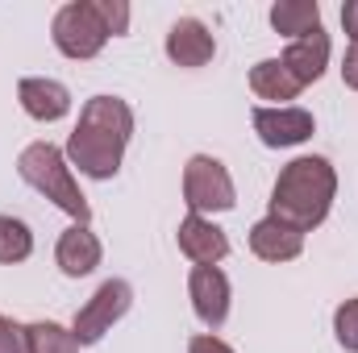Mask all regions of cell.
Listing matches in <instances>:
<instances>
[{
    "label": "cell",
    "instance_id": "cell-1",
    "mask_svg": "<svg viewBox=\"0 0 358 353\" xmlns=\"http://www.w3.org/2000/svg\"><path fill=\"white\" fill-rule=\"evenodd\" d=\"M134 137V108L117 96H92L67 137V163L88 179H113L121 171L125 146Z\"/></svg>",
    "mask_w": 358,
    "mask_h": 353
},
{
    "label": "cell",
    "instance_id": "cell-2",
    "mask_svg": "<svg viewBox=\"0 0 358 353\" xmlns=\"http://www.w3.org/2000/svg\"><path fill=\"white\" fill-rule=\"evenodd\" d=\"M334 195H338L334 167L325 158H317V154H304V158H292L275 179V187H271V216L292 225V229H300V233H308V229H317L329 216Z\"/></svg>",
    "mask_w": 358,
    "mask_h": 353
},
{
    "label": "cell",
    "instance_id": "cell-3",
    "mask_svg": "<svg viewBox=\"0 0 358 353\" xmlns=\"http://www.w3.org/2000/svg\"><path fill=\"white\" fill-rule=\"evenodd\" d=\"M17 175L25 179L38 195H46L50 204H59L67 216H76V225H88L92 208L88 195L80 191V183L71 179V167H67V154L50 142H34L21 150L17 158Z\"/></svg>",
    "mask_w": 358,
    "mask_h": 353
},
{
    "label": "cell",
    "instance_id": "cell-4",
    "mask_svg": "<svg viewBox=\"0 0 358 353\" xmlns=\"http://www.w3.org/2000/svg\"><path fill=\"white\" fill-rule=\"evenodd\" d=\"M50 38L59 46V54L67 59H96L108 42V29L100 21V8L96 0H71L55 13V25H50Z\"/></svg>",
    "mask_w": 358,
    "mask_h": 353
},
{
    "label": "cell",
    "instance_id": "cell-5",
    "mask_svg": "<svg viewBox=\"0 0 358 353\" xmlns=\"http://www.w3.org/2000/svg\"><path fill=\"white\" fill-rule=\"evenodd\" d=\"M183 204H187L192 216L229 212L238 204V191H234V179L225 171V163H217L208 154H196L183 167Z\"/></svg>",
    "mask_w": 358,
    "mask_h": 353
},
{
    "label": "cell",
    "instance_id": "cell-6",
    "mask_svg": "<svg viewBox=\"0 0 358 353\" xmlns=\"http://www.w3.org/2000/svg\"><path fill=\"white\" fill-rule=\"evenodd\" d=\"M129 308H134V287H129L125 278H108V283H100L96 295L76 312V324H71L76 341H80V345H96V341H100V337H104V333H108Z\"/></svg>",
    "mask_w": 358,
    "mask_h": 353
},
{
    "label": "cell",
    "instance_id": "cell-7",
    "mask_svg": "<svg viewBox=\"0 0 358 353\" xmlns=\"http://www.w3.org/2000/svg\"><path fill=\"white\" fill-rule=\"evenodd\" d=\"M250 121H255L259 142L271 146V150L300 146V142H308V137H313V129H317L313 112H308V108H292V104H279V108H255V112H250Z\"/></svg>",
    "mask_w": 358,
    "mask_h": 353
},
{
    "label": "cell",
    "instance_id": "cell-8",
    "mask_svg": "<svg viewBox=\"0 0 358 353\" xmlns=\"http://www.w3.org/2000/svg\"><path fill=\"white\" fill-rule=\"evenodd\" d=\"M187 295H192V312L200 316L204 329H221L229 320V278L217 266H192Z\"/></svg>",
    "mask_w": 358,
    "mask_h": 353
},
{
    "label": "cell",
    "instance_id": "cell-9",
    "mask_svg": "<svg viewBox=\"0 0 358 353\" xmlns=\"http://www.w3.org/2000/svg\"><path fill=\"white\" fill-rule=\"evenodd\" d=\"M213 54H217V38L204 21L179 17L167 29V59L176 67H204V63H213Z\"/></svg>",
    "mask_w": 358,
    "mask_h": 353
},
{
    "label": "cell",
    "instance_id": "cell-10",
    "mask_svg": "<svg viewBox=\"0 0 358 353\" xmlns=\"http://www.w3.org/2000/svg\"><path fill=\"white\" fill-rule=\"evenodd\" d=\"M279 63L296 75L300 88L317 84V80L325 75V67H329V33H325V29H313V33L287 42V50L279 54Z\"/></svg>",
    "mask_w": 358,
    "mask_h": 353
},
{
    "label": "cell",
    "instance_id": "cell-11",
    "mask_svg": "<svg viewBox=\"0 0 358 353\" xmlns=\"http://www.w3.org/2000/svg\"><path fill=\"white\" fill-rule=\"evenodd\" d=\"M176 237H179V250H183L196 266H217L225 254H229L225 229H217L208 216H192V212H187V220L179 225Z\"/></svg>",
    "mask_w": 358,
    "mask_h": 353
},
{
    "label": "cell",
    "instance_id": "cell-12",
    "mask_svg": "<svg viewBox=\"0 0 358 353\" xmlns=\"http://www.w3.org/2000/svg\"><path fill=\"white\" fill-rule=\"evenodd\" d=\"M100 237L92 233L88 225H71L63 237H59V246H55V262L59 270L67 274V278H84L92 274L96 266H100Z\"/></svg>",
    "mask_w": 358,
    "mask_h": 353
},
{
    "label": "cell",
    "instance_id": "cell-13",
    "mask_svg": "<svg viewBox=\"0 0 358 353\" xmlns=\"http://www.w3.org/2000/svg\"><path fill=\"white\" fill-rule=\"evenodd\" d=\"M250 250L263 262H292L304 250V233L292 229V225H283V220H275V216H263L250 229Z\"/></svg>",
    "mask_w": 358,
    "mask_h": 353
},
{
    "label": "cell",
    "instance_id": "cell-14",
    "mask_svg": "<svg viewBox=\"0 0 358 353\" xmlns=\"http://www.w3.org/2000/svg\"><path fill=\"white\" fill-rule=\"evenodd\" d=\"M17 100H21V108H25L34 121H63V117L71 112V91L63 88L59 80H38V75H29V80L17 84Z\"/></svg>",
    "mask_w": 358,
    "mask_h": 353
},
{
    "label": "cell",
    "instance_id": "cell-15",
    "mask_svg": "<svg viewBox=\"0 0 358 353\" xmlns=\"http://www.w3.org/2000/svg\"><path fill=\"white\" fill-rule=\"evenodd\" d=\"M250 91L259 100H275V108H279V100H296L304 88L296 84V75L279 59H263V63L250 67Z\"/></svg>",
    "mask_w": 358,
    "mask_h": 353
},
{
    "label": "cell",
    "instance_id": "cell-16",
    "mask_svg": "<svg viewBox=\"0 0 358 353\" xmlns=\"http://www.w3.org/2000/svg\"><path fill=\"white\" fill-rule=\"evenodd\" d=\"M271 25H275V33L296 42V38L321 29V4L317 0H279V4H271Z\"/></svg>",
    "mask_w": 358,
    "mask_h": 353
},
{
    "label": "cell",
    "instance_id": "cell-17",
    "mask_svg": "<svg viewBox=\"0 0 358 353\" xmlns=\"http://www.w3.org/2000/svg\"><path fill=\"white\" fill-rule=\"evenodd\" d=\"M25 353H80V341L55 320H34L25 324Z\"/></svg>",
    "mask_w": 358,
    "mask_h": 353
},
{
    "label": "cell",
    "instance_id": "cell-18",
    "mask_svg": "<svg viewBox=\"0 0 358 353\" xmlns=\"http://www.w3.org/2000/svg\"><path fill=\"white\" fill-rule=\"evenodd\" d=\"M34 254V233L25 220L17 216H0V262L13 266V262H25Z\"/></svg>",
    "mask_w": 358,
    "mask_h": 353
},
{
    "label": "cell",
    "instance_id": "cell-19",
    "mask_svg": "<svg viewBox=\"0 0 358 353\" xmlns=\"http://www.w3.org/2000/svg\"><path fill=\"white\" fill-rule=\"evenodd\" d=\"M334 333H338V345L342 350L358 353V299H346L334 312Z\"/></svg>",
    "mask_w": 358,
    "mask_h": 353
},
{
    "label": "cell",
    "instance_id": "cell-20",
    "mask_svg": "<svg viewBox=\"0 0 358 353\" xmlns=\"http://www.w3.org/2000/svg\"><path fill=\"white\" fill-rule=\"evenodd\" d=\"M96 8H100V21H104L108 38H117V33L129 29V4L125 0H96Z\"/></svg>",
    "mask_w": 358,
    "mask_h": 353
},
{
    "label": "cell",
    "instance_id": "cell-21",
    "mask_svg": "<svg viewBox=\"0 0 358 353\" xmlns=\"http://www.w3.org/2000/svg\"><path fill=\"white\" fill-rule=\"evenodd\" d=\"M0 353H25V329H17L8 316H0Z\"/></svg>",
    "mask_w": 358,
    "mask_h": 353
},
{
    "label": "cell",
    "instance_id": "cell-22",
    "mask_svg": "<svg viewBox=\"0 0 358 353\" xmlns=\"http://www.w3.org/2000/svg\"><path fill=\"white\" fill-rule=\"evenodd\" d=\"M187 353H234L221 337H213V333H200V337H192L187 341Z\"/></svg>",
    "mask_w": 358,
    "mask_h": 353
},
{
    "label": "cell",
    "instance_id": "cell-23",
    "mask_svg": "<svg viewBox=\"0 0 358 353\" xmlns=\"http://www.w3.org/2000/svg\"><path fill=\"white\" fill-rule=\"evenodd\" d=\"M342 80H346V88L358 91V46H350L346 59H342Z\"/></svg>",
    "mask_w": 358,
    "mask_h": 353
},
{
    "label": "cell",
    "instance_id": "cell-24",
    "mask_svg": "<svg viewBox=\"0 0 358 353\" xmlns=\"http://www.w3.org/2000/svg\"><path fill=\"white\" fill-rule=\"evenodd\" d=\"M342 25H346L350 42L358 46V0H346V4H342Z\"/></svg>",
    "mask_w": 358,
    "mask_h": 353
}]
</instances>
